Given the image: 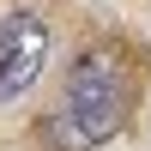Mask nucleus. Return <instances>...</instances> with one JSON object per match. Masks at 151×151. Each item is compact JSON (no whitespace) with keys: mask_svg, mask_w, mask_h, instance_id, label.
<instances>
[{"mask_svg":"<svg viewBox=\"0 0 151 151\" xmlns=\"http://www.w3.org/2000/svg\"><path fill=\"white\" fill-rule=\"evenodd\" d=\"M121 103H127V85H121L115 55L85 48V55L73 60L67 103H60V115L48 121V139L67 145V151H91V145L115 139V133H121Z\"/></svg>","mask_w":151,"mask_h":151,"instance_id":"1","label":"nucleus"},{"mask_svg":"<svg viewBox=\"0 0 151 151\" xmlns=\"http://www.w3.org/2000/svg\"><path fill=\"white\" fill-rule=\"evenodd\" d=\"M42 60H48V24L36 18V12L12 6L6 18H0V103H18L36 85Z\"/></svg>","mask_w":151,"mask_h":151,"instance_id":"2","label":"nucleus"}]
</instances>
